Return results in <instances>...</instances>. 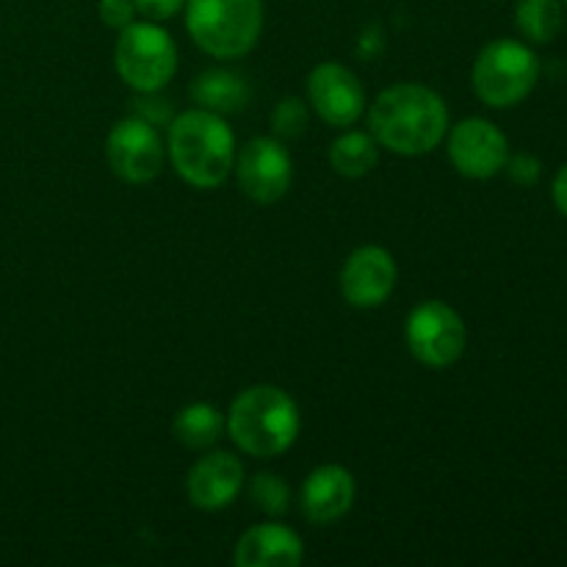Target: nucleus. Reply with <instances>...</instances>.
<instances>
[{"instance_id": "b1692460", "label": "nucleus", "mask_w": 567, "mask_h": 567, "mask_svg": "<svg viewBox=\"0 0 567 567\" xmlns=\"http://www.w3.org/2000/svg\"><path fill=\"white\" fill-rule=\"evenodd\" d=\"M183 3H186V0H133L138 14L147 17L150 22L169 20V17H175L177 11L183 9Z\"/></svg>"}, {"instance_id": "f03ea898", "label": "nucleus", "mask_w": 567, "mask_h": 567, "mask_svg": "<svg viewBox=\"0 0 567 567\" xmlns=\"http://www.w3.org/2000/svg\"><path fill=\"white\" fill-rule=\"evenodd\" d=\"M297 402L282 388L255 385L238 393L227 413V432L244 454L271 460L286 454L299 435Z\"/></svg>"}, {"instance_id": "f3484780", "label": "nucleus", "mask_w": 567, "mask_h": 567, "mask_svg": "<svg viewBox=\"0 0 567 567\" xmlns=\"http://www.w3.org/2000/svg\"><path fill=\"white\" fill-rule=\"evenodd\" d=\"M221 430H225V419L219 410L205 402L183 408L172 424V432L186 449H210L221 437Z\"/></svg>"}, {"instance_id": "6ab92c4d", "label": "nucleus", "mask_w": 567, "mask_h": 567, "mask_svg": "<svg viewBox=\"0 0 567 567\" xmlns=\"http://www.w3.org/2000/svg\"><path fill=\"white\" fill-rule=\"evenodd\" d=\"M515 25L532 42H551L563 31V3L559 0H518Z\"/></svg>"}, {"instance_id": "39448f33", "label": "nucleus", "mask_w": 567, "mask_h": 567, "mask_svg": "<svg viewBox=\"0 0 567 567\" xmlns=\"http://www.w3.org/2000/svg\"><path fill=\"white\" fill-rule=\"evenodd\" d=\"M474 92L493 109H513L532 94L540 78V61L515 39H496L474 61Z\"/></svg>"}, {"instance_id": "dca6fc26", "label": "nucleus", "mask_w": 567, "mask_h": 567, "mask_svg": "<svg viewBox=\"0 0 567 567\" xmlns=\"http://www.w3.org/2000/svg\"><path fill=\"white\" fill-rule=\"evenodd\" d=\"M192 97L199 109L214 111V114H236L249 103V83L238 72L230 70H208L192 83Z\"/></svg>"}, {"instance_id": "a211bd4d", "label": "nucleus", "mask_w": 567, "mask_h": 567, "mask_svg": "<svg viewBox=\"0 0 567 567\" xmlns=\"http://www.w3.org/2000/svg\"><path fill=\"white\" fill-rule=\"evenodd\" d=\"M377 142L374 136L360 131H349L338 138L330 150V164L343 177H365L377 166Z\"/></svg>"}, {"instance_id": "423d86ee", "label": "nucleus", "mask_w": 567, "mask_h": 567, "mask_svg": "<svg viewBox=\"0 0 567 567\" xmlns=\"http://www.w3.org/2000/svg\"><path fill=\"white\" fill-rule=\"evenodd\" d=\"M116 72L136 92H161L177 70V50L169 33L153 22H131L116 42Z\"/></svg>"}, {"instance_id": "bb28decb", "label": "nucleus", "mask_w": 567, "mask_h": 567, "mask_svg": "<svg viewBox=\"0 0 567 567\" xmlns=\"http://www.w3.org/2000/svg\"><path fill=\"white\" fill-rule=\"evenodd\" d=\"M554 203L567 216V164L559 169L557 181H554Z\"/></svg>"}, {"instance_id": "412c9836", "label": "nucleus", "mask_w": 567, "mask_h": 567, "mask_svg": "<svg viewBox=\"0 0 567 567\" xmlns=\"http://www.w3.org/2000/svg\"><path fill=\"white\" fill-rule=\"evenodd\" d=\"M271 131L277 138H299L308 131V109L299 97H286L271 111Z\"/></svg>"}, {"instance_id": "a878e982", "label": "nucleus", "mask_w": 567, "mask_h": 567, "mask_svg": "<svg viewBox=\"0 0 567 567\" xmlns=\"http://www.w3.org/2000/svg\"><path fill=\"white\" fill-rule=\"evenodd\" d=\"M360 55L363 59H374V55L382 53V31L380 28H371V31H365L363 37H360Z\"/></svg>"}, {"instance_id": "393cba45", "label": "nucleus", "mask_w": 567, "mask_h": 567, "mask_svg": "<svg viewBox=\"0 0 567 567\" xmlns=\"http://www.w3.org/2000/svg\"><path fill=\"white\" fill-rule=\"evenodd\" d=\"M509 169V177H513L515 183H520V186H532V183L540 177V161L535 158V155H515L513 161L507 158V164H504Z\"/></svg>"}, {"instance_id": "cd10ccee", "label": "nucleus", "mask_w": 567, "mask_h": 567, "mask_svg": "<svg viewBox=\"0 0 567 567\" xmlns=\"http://www.w3.org/2000/svg\"><path fill=\"white\" fill-rule=\"evenodd\" d=\"M565 6H567V0H565Z\"/></svg>"}, {"instance_id": "9b49d317", "label": "nucleus", "mask_w": 567, "mask_h": 567, "mask_svg": "<svg viewBox=\"0 0 567 567\" xmlns=\"http://www.w3.org/2000/svg\"><path fill=\"white\" fill-rule=\"evenodd\" d=\"M308 94L316 114L332 127H349L365 109V92L349 66L324 61L308 78Z\"/></svg>"}, {"instance_id": "2eb2a0df", "label": "nucleus", "mask_w": 567, "mask_h": 567, "mask_svg": "<svg viewBox=\"0 0 567 567\" xmlns=\"http://www.w3.org/2000/svg\"><path fill=\"white\" fill-rule=\"evenodd\" d=\"M302 540L282 524L252 526L244 532L233 554L238 567H293L302 563Z\"/></svg>"}, {"instance_id": "5701e85b", "label": "nucleus", "mask_w": 567, "mask_h": 567, "mask_svg": "<svg viewBox=\"0 0 567 567\" xmlns=\"http://www.w3.org/2000/svg\"><path fill=\"white\" fill-rule=\"evenodd\" d=\"M133 14H136V6L133 0H100V20L109 28H127L133 22Z\"/></svg>"}, {"instance_id": "6e6552de", "label": "nucleus", "mask_w": 567, "mask_h": 567, "mask_svg": "<svg viewBox=\"0 0 567 567\" xmlns=\"http://www.w3.org/2000/svg\"><path fill=\"white\" fill-rule=\"evenodd\" d=\"M105 155L116 177L127 183H147L158 177L164 166V144H161L158 127L127 116L116 122L105 142Z\"/></svg>"}, {"instance_id": "aec40b11", "label": "nucleus", "mask_w": 567, "mask_h": 567, "mask_svg": "<svg viewBox=\"0 0 567 567\" xmlns=\"http://www.w3.org/2000/svg\"><path fill=\"white\" fill-rule=\"evenodd\" d=\"M249 498L258 509L269 515H282L291 507V491L277 474H258L249 482Z\"/></svg>"}, {"instance_id": "9d476101", "label": "nucleus", "mask_w": 567, "mask_h": 567, "mask_svg": "<svg viewBox=\"0 0 567 567\" xmlns=\"http://www.w3.org/2000/svg\"><path fill=\"white\" fill-rule=\"evenodd\" d=\"M449 158L460 175L471 177V181H487L507 164V136L493 122L471 116V120L460 122L449 136Z\"/></svg>"}, {"instance_id": "20e7f679", "label": "nucleus", "mask_w": 567, "mask_h": 567, "mask_svg": "<svg viewBox=\"0 0 567 567\" xmlns=\"http://www.w3.org/2000/svg\"><path fill=\"white\" fill-rule=\"evenodd\" d=\"M186 28L214 59H238L255 48L264 28L260 0H188Z\"/></svg>"}, {"instance_id": "7ed1b4c3", "label": "nucleus", "mask_w": 567, "mask_h": 567, "mask_svg": "<svg viewBox=\"0 0 567 567\" xmlns=\"http://www.w3.org/2000/svg\"><path fill=\"white\" fill-rule=\"evenodd\" d=\"M169 155L183 181L197 188H216L236 164V138L219 114L192 109L172 120Z\"/></svg>"}, {"instance_id": "4be33fe9", "label": "nucleus", "mask_w": 567, "mask_h": 567, "mask_svg": "<svg viewBox=\"0 0 567 567\" xmlns=\"http://www.w3.org/2000/svg\"><path fill=\"white\" fill-rule=\"evenodd\" d=\"M138 94H142V97L131 100V111L136 120L147 122V125L153 127L172 125V120H175V105H172V100L158 97V92H138Z\"/></svg>"}, {"instance_id": "0eeeda50", "label": "nucleus", "mask_w": 567, "mask_h": 567, "mask_svg": "<svg viewBox=\"0 0 567 567\" xmlns=\"http://www.w3.org/2000/svg\"><path fill=\"white\" fill-rule=\"evenodd\" d=\"M404 338H408L413 358L430 369H449L465 352L463 319H460L457 310L449 308L446 302H437V299L419 305L408 316Z\"/></svg>"}, {"instance_id": "f8f14e48", "label": "nucleus", "mask_w": 567, "mask_h": 567, "mask_svg": "<svg viewBox=\"0 0 567 567\" xmlns=\"http://www.w3.org/2000/svg\"><path fill=\"white\" fill-rule=\"evenodd\" d=\"M396 286V260L382 247H360L341 271V293L354 308H380Z\"/></svg>"}, {"instance_id": "f257e3e1", "label": "nucleus", "mask_w": 567, "mask_h": 567, "mask_svg": "<svg viewBox=\"0 0 567 567\" xmlns=\"http://www.w3.org/2000/svg\"><path fill=\"white\" fill-rule=\"evenodd\" d=\"M371 136L396 155H424L441 144L449 127L443 97L421 83H396L374 100Z\"/></svg>"}, {"instance_id": "4468645a", "label": "nucleus", "mask_w": 567, "mask_h": 567, "mask_svg": "<svg viewBox=\"0 0 567 567\" xmlns=\"http://www.w3.org/2000/svg\"><path fill=\"white\" fill-rule=\"evenodd\" d=\"M354 504V476L341 465H321L302 485V513L310 524L341 520Z\"/></svg>"}, {"instance_id": "ddd939ff", "label": "nucleus", "mask_w": 567, "mask_h": 567, "mask_svg": "<svg viewBox=\"0 0 567 567\" xmlns=\"http://www.w3.org/2000/svg\"><path fill=\"white\" fill-rule=\"evenodd\" d=\"M244 485V465L230 452H214L205 454L192 471H188L186 491L194 507L216 509L230 507L233 498L238 496Z\"/></svg>"}, {"instance_id": "1a4fd4ad", "label": "nucleus", "mask_w": 567, "mask_h": 567, "mask_svg": "<svg viewBox=\"0 0 567 567\" xmlns=\"http://www.w3.org/2000/svg\"><path fill=\"white\" fill-rule=\"evenodd\" d=\"M233 166H236L244 194L260 205L282 199L291 186V155L282 147L280 138H252L244 144L238 153V164Z\"/></svg>"}]
</instances>
